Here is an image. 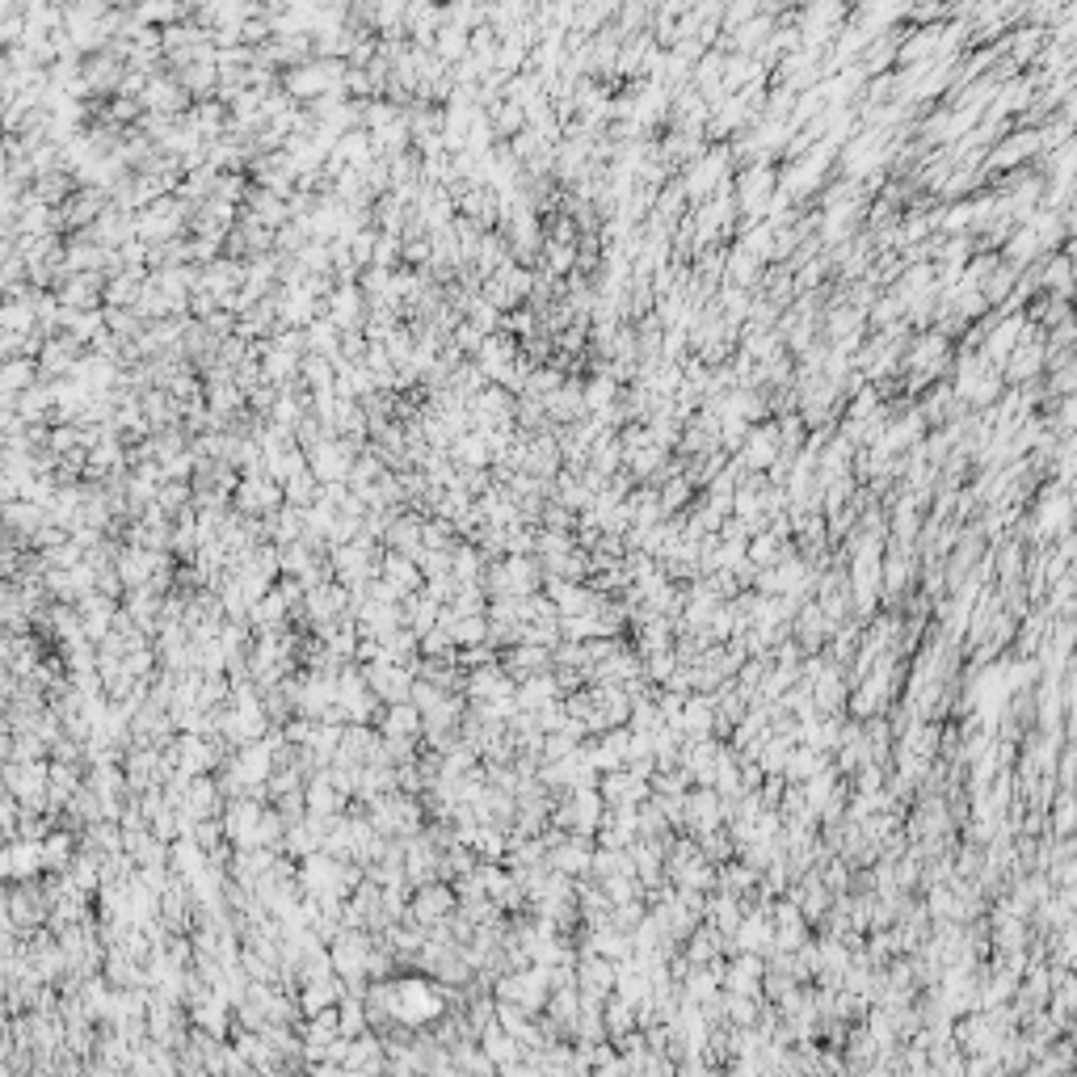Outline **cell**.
Returning a JSON list of instances; mask_svg holds the SVG:
<instances>
[{"instance_id": "obj_16", "label": "cell", "mask_w": 1077, "mask_h": 1077, "mask_svg": "<svg viewBox=\"0 0 1077 1077\" xmlns=\"http://www.w3.org/2000/svg\"><path fill=\"white\" fill-rule=\"evenodd\" d=\"M724 165H728V152H711V156H699L695 165L686 169V177H682V190H686V198H695V202H707V198H711V190H716L720 181H724Z\"/></svg>"}, {"instance_id": "obj_20", "label": "cell", "mask_w": 1077, "mask_h": 1077, "mask_svg": "<svg viewBox=\"0 0 1077 1077\" xmlns=\"http://www.w3.org/2000/svg\"><path fill=\"white\" fill-rule=\"evenodd\" d=\"M501 665L510 669V674L522 682V678H531V674H543L547 665H552V648L547 644H531V640H522V644H510L501 653Z\"/></svg>"}, {"instance_id": "obj_38", "label": "cell", "mask_w": 1077, "mask_h": 1077, "mask_svg": "<svg viewBox=\"0 0 1077 1077\" xmlns=\"http://www.w3.org/2000/svg\"><path fill=\"white\" fill-rule=\"evenodd\" d=\"M446 632L455 636L459 648H472V644H489V615H459Z\"/></svg>"}, {"instance_id": "obj_43", "label": "cell", "mask_w": 1077, "mask_h": 1077, "mask_svg": "<svg viewBox=\"0 0 1077 1077\" xmlns=\"http://www.w3.org/2000/svg\"><path fill=\"white\" fill-rule=\"evenodd\" d=\"M766 30H770V17H754V22H741V30H737V51H741V55L758 51V47H762V38H766Z\"/></svg>"}, {"instance_id": "obj_29", "label": "cell", "mask_w": 1077, "mask_h": 1077, "mask_svg": "<svg viewBox=\"0 0 1077 1077\" xmlns=\"http://www.w3.org/2000/svg\"><path fill=\"white\" fill-rule=\"evenodd\" d=\"M80 787H85V783H80V762L55 758V762H51V812L72 808V800H76V791H80Z\"/></svg>"}, {"instance_id": "obj_9", "label": "cell", "mask_w": 1077, "mask_h": 1077, "mask_svg": "<svg viewBox=\"0 0 1077 1077\" xmlns=\"http://www.w3.org/2000/svg\"><path fill=\"white\" fill-rule=\"evenodd\" d=\"M367 682H371V690L383 703H404L413 695L417 674H413V665H400V661H371L367 665Z\"/></svg>"}, {"instance_id": "obj_23", "label": "cell", "mask_w": 1077, "mask_h": 1077, "mask_svg": "<svg viewBox=\"0 0 1077 1077\" xmlns=\"http://www.w3.org/2000/svg\"><path fill=\"white\" fill-rule=\"evenodd\" d=\"M379 573L388 577L392 585H400L404 594H417V589L425 585V573H421L417 556H409V552H396V547H388V556L379 560Z\"/></svg>"}, {"instance_id": "obj_18", "label": "cell", "mask_w": 1077, "mask_h": 1077, "mask_svg": "<svg viewBox=\"0 0 1077 1077\" xmlns=\"http://www.w3.org/2000/svg\"><path fill=\"white\" fill-rule=\"evenodd\" d=\"M345 981L337 977H316V981H303L299 985V1010H303V1019H312V1014H320V1010H329V1006H337L341 998H345Z\"/></svg>"}, {"instance_id": "obj_3", "label": "cell", "mask_w": 1077, "mask_h": 1077, "mask_svg": "<svg viewBox=\"0 0 1077 1077\" xmlns=\"http://www.w3.org/2000/svg\"><path fill=\"white\" fill-rule=\"evenodd\" d=\"M232 501H236L240 514L270 518V514H278L282 505H287V489H282V480H274L270 472H261V476H245V480H240Z\"/></svg>"}, {"instance_id": "obj_13", "label": "cell", "mask_w": 1077, "mask_h": 1077, "mask_svg": "<svg viewBox=\"0 0 1077 1077\" xmlns=\"http://www.w3.org/2000/svg\"><path fill=\"white\" fill-rule=\"evenodd\" d=\"M955 392L968 404H989L998 396V375L989 371V358H964L960 362V379H955Z\"/></svg>"}, {"instance_id": "obj_44", "label": "cell", "mask_w": 1077, "mask_h": 1077, "mask_svg": "<svg viewBox=\"0 0 1077 1077\" xmlns=\"http://www.w3.org/2000/svg\"><path fill=\"white\" fill-rule=\"evenodd\" d=\"M657 497H661V510H682V501L690 497V484L686 480H669Z\"/></svg>"}, {"instance_id": "obj_12", "label": "cell", "mask_w": 1077, "mask_h": 1077, "mask_svg": "<svg viewBox=\"0 0 1077 1077\" xmlns=\"http://www.w3.org/2000/svg\"><path fill=\"white\" fill-rule=\"evenodd\" d=\"M303 796H308V812H316V817H341L345 808H350V791H341L329 775V766L316 770V775L303 783Z\"/></svg>"}, {"instance_id": "obj_28", "label": "cell", "mask_w": 1077, "mask_h": 1077, "mask_svg": "<svg viewBox=\"0 0 1077 1077\" xmlns=\"http://www.w3.org/2000/svg\"><path fill=\"white\" fill-rule=\"evenodd\" d=\"M547 404V417H552L556 425H573L581 421L589 409H585V388H577V383H560V388L552 396H543Z\"/></svg>"}, {"instance_id": "obj_40", "label": "cell", "mask_w": 1077, "mask_h": 1077, "mask_svg": "<svg viewBox=\"0 0 1077 1077\" xmlns=\"http://www.w3.org/2000/svg\"><path fill=\"white\" fill-rule=\"evenodd\" d=\"M758 261L762 257H754L749 249H733V257H728V282H733V287H749V282L758 278Z\"/></svg>"}, {"instance_id": "obj_47", "label": "cell", "mask_w": 1077, "mask_h": 1077, "mask_svg": "<svg viewBox=\"0 0 1077 1077\" xmlns=\"http://www.w3.org/2000/svg\"><path fill=\"white\" fill-rule=\"evenodd\" d=\"M934 5H939V0H922V13H934Z\"/></svg>"}, {"instance_id": "obj_30", "label": "cell", "mask_w": 1077, "mask_h": 1077, "mask_svg": "<svg viewBox=\"0 0 1077 1077\" xmlns=\"http://www.w3.org/2000/svg\"><path fill=\"white\" fill-rule=\"evenodd\" d=\"M421 526H425V518H417V514H396L392 526H388V535H383V543L396 547V552L417 556L421 552Z\"/></svg>"}, {"instance_id": "obj_34", "label": "cell", "mask_w": 1077, "mask_h": 1077, "mask_svg": "<svg viewBox=\"0 0 1077 1077\" xmlns=\"http://www.w3.org/2000/svg\"><path fill=\"white\" fill-rule=\"evenodd\" d=\"M489 123L497 135H518V131H526L531 118H526V110L514 97H501V101H489Z\"/></svg>"}, {"instance_id": "obj_32", "label": "cell", "mask_w": 1077, "mask_h": 1077, "mask_svg": "<svg viewBox=\"0 0 1077 1077\" xmlns=\"http://www.w3.org/2000/svg\"><path fill=\"white\" fill-rule=\"evenodd\" d=\"M438 22H442V9L434 0H409V13H404V30H413L421 43H430L438 34Z\"/></svg>"}, {"instance_id": "obj_24", "label": "cell", "mask_w": 1077, "mask_h": 1077, "mask_svg": "<svg viewBox=\"0 0 1077 1077\" xmlns=\"http://www.w3.org/2000/svg\"><path fill=\"white\" fill-rule=\"evenodd\" d=\"M943 362H947V337H943V333H926V337L909 350V371H918V379H913V383H922V379H930V375H939V371H943Z\"/></svg>"}, {"instance_id": "obj_4", "label": "cell", "mask_w": 1077, "mask_h": 1077, "mask_svg": "<svg viewBox=\"0 0 1077 1077\" xmlns=\"http://www.w3.org/2000/svg\"><path fill=\"white\" fill-rule=\"evenodd\" d=\"M114 568H118V577H123V585L135 589V585H148L156 573H165V568H173V560H169V552H156V547L127 543V547H118Z\"/></svg>"}, {"instance_id": "obj_21", "label": "cell", "mask_w": 1077, "mask_h": 1077, "mask_svg": "<svg viewBox=\"0 0 1077 1077\" xmlns=\"http://www.w3.org/2000/svg\"><path fill=\"white\" fill-rule=\"evenodd\" d=\"M779 459V430L775 425H762V430H749V438L741 442V467H754V472H766Z\"/></svg>"}, {"instance_id": "obj_25", "label": "cell", "mask_w": 1077, "mask_h": 1077, "mask_svg": "<svg viewBox=\"0 0 1077 1077\" xmlns=\"http://www.w3.org/2000/svg\"><path fill=\"white\" fill-rule=\"evenodd\" d=\"M76 362H80V341L68 337V333L47 337L43 354H38V367H43V375H72Z\"/></svg>"}, {"instance_id": "obj_41", "label": "cell", "mask_w": 1077, "mask_h": 1077, "mask_svg": "<svg viewBox=\"0 0 1077 1077\" xmlns=\"http://www.w3.org/2000/svg\"><path fill=\"white\" fill-rule=\"evenodd\" d=\"M282 489H287V501H291V505H303V510H308V505L320 497V480L312 476V467H308V472L295 476V480H287Z\"/></svg>"}, {"instance_id": "obj_5", "label": "cell", "mask_w": 1077, "mask_h": 1077, "mask_svg": "<svg viewBox=\"0 0 1077 1077\" xmlns=\"http://www.w3.org/2000/svg\"><path fill=\"white\" fill-rule=\"evenodd\" d=\"M531 291H535V274L514 266V261H505L497 274L484 278V299L497 303L501 312H510V308H518L522 299H531Z\"/></svg>"}, {"instance_id": "obj_42", "label": "cell", "mask_w": 1077, "mask_h": 1077, "mask_svg": "<svg viewBox=\"0 0 1077 1077\" xmlns=\"http://www.w3.org/2000/svg\"><path fill=\"white\" fill-rule=\"evenodd\" d=\"M1035 144H1040V135H1035V131L1019 135V139H1014V144H1010V139H1006V144H1002L998 152H993V165H1014V160H1023V156H1027V152H1031Z\"/></svg>"}, {"instance_id": "obj_1", "label": "cell", "mask_w": 1077, "mask_h": 1077, "mask_svg": "<svg viewBox=\"0 0 1077 1077\" xmlns=\"http://www.w3.org/2000/svg\"><path fill=\"white\" fill-rule=\"evenodd\" d=\"M552 972H547L543 964H526V968H510L505 977H497L493 993L501 1002H518L522 1010H531V1014H543L547 1010V998H552Z\"/></svg>"}, {"instance_id": "obj_22", "label": "cell", "mask_w": 1077, "mask_h": 1077, "mask_svg": "<svg viewBox=\"0 0 1077 1077\" xmlns=\"http://www.w3.org/2000/svg\"><path fill=\"white\" fill-rule=\"evenodd\" d=\"M564 695V686L556 674H531V678H522L518 682V711H543L547 703H556Z\"/></svg>"}, {"instance_id": "obj_36", "label": "cell", "mask_w": 1077, "mask_h": 1077, "mask_svg": "<svg viewBox=\"0 0 1077 1077\" xmlns=\"http://www.w3.org/2000/svg\"><path fill=\"white\" fill-rule=\"evenodd\" d=\"M434 55L446 59V64H455V59H467V55H472V38H467L463 26H442L438 38H434Z\"/></svg>"}, {"instance_id": "obj_8", "label": "cell", "mask_w": 1077, "mask_h": 1077, "mask_svg": "<svg viewBox=\"0 0 1077 1077\" xmlns=\"http://www.w3.org/2000/svg\"><path fill=\"white\" fill-rule=\"evenodd\" d=\"M261 812H266V804H261L257 796H236V800H228V808H223V833H228V842H232L236 850L257 846Z\"/></svg>"}, {"instance_id": "obj_31", "label": "cell", "mask_w": 1077, "mask_h": 1077, "mask_svg": "<svg viewBox=\"0 0 1077 1077\" xmlns=\"http://www.w3.org/2000/svg\"><path fill=\"white\" fill-rule=\"evenodd\" d=\"M43 855H47V871H68L72 859L80 855L76 833L72 829H51L47 838H43Z\"/></svg>"}, {"instance_id": "obj_45", "label": "cell", "mask_w": 1077, "mask_h": 1077, "mask_svg": "<svg viewBox=\"0 0 1077 1077\" xmlns=\"http://www.w3.org/2000/svg\"><path fill=\"white\" fill-rule=\"evenodd\" d=\"M135 114H139V101H131V97H114V106H110V118H114V123H131Z\"/></svg>"}, {"instance_id": "obj_27", "label": "cell", "mask_w": 1077, "mask_h": 1077, "mask_svg": "<svg viewBox=\"0 0 1077 1077\" xmlns=\"http://www.w3.org/2000/svg\"><path fill=\"white\" fill-rule=\"evenodd\" d=\"M451 459L459 472H467V467H489L493 463V446H489V430H467L451 442Z\"/></svg>"}, {"instance_id": "obj_2", "label": "cell", "mask_w": 1077, "mask_h": 1077, "mask_svg": "<svg viewBox=\"0 0 1077 1077\" xmlns=\"http://www.w3.org/2000/svg\"><path fill=\"white\" fill-rule=\"evenodd\" d=\"M186 202H177V198H156L148 202V207H139L135 215V236L139 240H148V245H160V240H177L181 232H186Z\"/></svg>"}, {"instance_id": "obj_14", "label": "cell", "mask_w": 1077, "mask_h": 1077, "mask_svg": "<svg viewBox=\"0 0 1077 1077\" xmlns=\"http://www.w3.org/2000/svg\"><path fill=\"white\" fill-rule=\"evenodd\" d=\"M324 303H329V316L341 324V333L358 329V324L367 320V312H371V303H367V291H362V282H341V287H333V295L324 299Z\"/></svg>"}, {"instance_id": "obj_35", "label": "cell", "mask_w": 1077, "mask_h": 1077, "mask_svg": "<svg viewBox=\"0 0 1077 1077\" xmlns=\"http://www.w3.org/2000/svg\"><path fill=\"white\" fill-rule=\"evenodd\" d=\"M451 573H455V581H480L484 577V552H480V543H455Z\"/></svg>"}, {"instance_id": "obj_26", "label": "cell", "mask_w": 1077, "mask_h": 1077, "mask_svg": "<svg viewBox=\"0 0 1077 1077\" xmlns=\"http://www.w3.org/2000/svg\"><path fill=\"white\" fill-rule=\"evenodd\" d=\"M480 1048H484V1052H489V1056H493V1061H497V1069H501V1073H505V1069H510V1065H518V1061H522V1056H526V1048H522V1044H518V1040H514V1035H510V1031H505V1027H501L497 1019H493L489 1027H484V1031H480Z\"/></svg>"}, {"instance_id": "obj_17", "label": "cell", "mask_w": 1077, "mask_h": 1077, "mask_svg": "<svg viewBox=\"0 0 1077 1077\" xmlns=\"http://www.w3.org/2000/svg\"><path fill=\"white\" fill-rule=\"evenodd\" d=\"M186 97H190V89L181 85V80H169V76H148L144 93H139V101H144L152 114H181L186 110Z\"/></svg>"}, {"instance_id": "obj_10", "label": "cell", "mask_w": 1077, "mask_h": 1077, "mask_svg": "<svg viewBox=\"0 0 1077 1077\" xmlns=\"http://www.w3.org/2000/svg\"><path fill=\"white\" fill-rule=\"evenodd\" d=\"M737 207L749 215V219H758L762 211H775V169H766V165H754V169H745L741 181H737Z\"/></svg>"}, {"instance_id": "obj_33", "label": "cell", "mask_w": 1077, "mask_h": 1077, "mask_svg": "<svg viewBox=\"0 0 1077 1077\" xmlns=\"http://www.w3.org/2000/svg\"><path fill=\"white\" fill-rule=\"evenodd\" d=\"M38 358H9L5 362V375H0V388H5V396H22L26 388H34V379H38Z\"/></svg>"}, {"instance_id": "obj_37", "label": "cell", "mask_w": 1077, "mask_h": 1077, "mask_svg": "<svg viewBox=\"0 0 1077 1077\" xmlns=\"http://www.w3.org/2000/svg\"><path fill=\"white\" fill-rule=\"evenodd\" d=\"M80 76H85V85H89V93H101V89H114L118 80H127L123 76V68L114 64L110 55H101V59H89V68H80Z\"/></svg>"}, {"instance_id": "obj_19", "label": "cell", "mask_w": 1077, "mask_h": 1077, "mask_svg": "<svg viewBox=\"0 0 1077 1077\" xmlns=\"http://www.w3.org/2000/svg\"><path fill=\"white\" fill-rule=\"evenodd\" d=\"M223 808H228L223 804V787L211 775H194L186 800H181V812H190L194 821H202V817H223Z\"/></svg>"}, {"instance_id": "obj_6", "label": "cell", "mask_w": 1077, "mask_h": 1077, "mask_svg": "<svg viewBox=\"0 0 1077 1077\" xmlns=\"http://www.w3.org/2000/svg\"><path fill=\"white\" fill-rule=\"evenodd\" d=\"M455 909H459V892H455V884L430 880V884H417V888H413V922H421V926L451 922V913H455Z\"/></svg>"}, {"instance_id": "obj_7", "label": "cell", "mask_w": 1077, "mask_h": 1077, "mask_svg": "<svg viewBox=\"0 0 1077 1077\" xmlns=\"http://www.w3.org/2000/svg\"><path fill=\"white\" fill-rule=\"evenodd\" d=\"M0 871L13 880V884H30L47 871V855H43V842L38 838H9L5 855H0Z\"/></svg>"}, {"instance_id": "obj_46", "label": "cell", "mask_w": 1077, "mask_h": 1077, "mask_svg": "<svg viewBox=\"0 0 1077 1077\" xmlns=\"http://www.w3.org/2000/svg\"><path fill=\"white\" fill-rule=\"evenodd\" d=\"M1065 118H1069V127H1077V93L1069 97V110H1065Z\"/></svg>"}, {"instance_id": "obj_15", "label": "cell", "mask_w": 1077, "mask_h": 1077, "mask_svg": "<svg viewBox=\"0 0 1077 1077\" xmlns=\"http://www.w3.org/2000/svg\"><path fill=\"white\" fill-rule=\"evenodd\" d=\"M825 165H829V148H825V144H821V148H812V156L796 160V165H791V169L779 177L783 198H804V194H812V190H817V181H821V173H825Z\"/></svg>"}, {"instance_id": "obj_11", "label": "cell", "mask_w": 1077, "mask_h": 1077, "mask_svg": "<svg viewBox=\"0 0 1077 1077\" xmlns=\"http://www.w3.org/2000/svg\"><path fill=\"white\" fill-rule=\"evenodd\" d=\"M375 728H379L383 737H392V741H421L425 737V716H421V707L413 699H404V703H388V707H383Z\"/></svg>"}, {"instance_id": "obj_39", "label": "cell", "mask_w": 1077, "mask_h": 1077, "mask_svg": "<svg viewBox=\"0 0 1077 1077\" xmlns=\"http://www.w3.org/2000/svg\"><path fill=\"white\" fill-rule=\"evenodd\" d=\"M190 501H194L190 480H165V484H160V493H156V505H160V510H165L169 518L186 514V505H190Z\"/></svg>"}]
</instances>
